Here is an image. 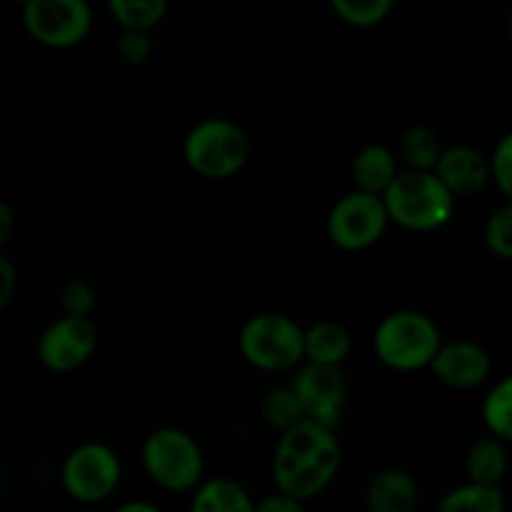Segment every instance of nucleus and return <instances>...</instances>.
<instances>
[{
  "instance_id": "1",
  "label": "nucleus",
  "mask_w": 512,
  "mask_h": 512,
  "mask_svg": "<svg viewBox=\"0 0 512 512\" xmlns=\"http://www.w3.org/2000/svg\"><path fill=\"white\" fill-rule=\"evenodd\" d=\"M390 223L410 233H433L445 228L455 215V198L433 173L400 170L383 193Z\"/></svg>"
},
{
  "instance_id": "2",
  "label": "nucleus",
  "mask_w": 512,
  "mask_h": 512,
  "mask_svg": "<svg viewBox=\"0 0 512 512\" xmlns=\"http://www.w3.org/2000/svg\"><path fill=\"white\" fill-rule=\"evenodd\" d=\"M443 345L438 323L420 310H395L378 323L373 348L380 363L398 373L428 368Z\"/></svg>"
},
{
  "instance_id": "3",
  "label": "nucleus",
  "mask_w": 512,
  "mask_h": 512,
  "mask_svg": "<svg viewBox=\"0 0 512 512\" xmlns=\"http://www.w3.org/2000/svg\"><path fill=\"white\" fill-rule=\"evenodd\" d=\"M183 160L195 175L208 180H228L250 160V138L230 118H205L185 133Z\"/></svg>"
},
{
  "instance_id": "4",
  "label": "nucleus",
  "mask_w": 512,
  "mask_h": 512,
  "mask_svg": "<svg viewBox=\"0 0 512 512\" xmlns=\"http://www.w3.org/2000/svg\"><path fill=\"white\" fill-rule=\"evenodd\" d=\"M145 475L168 493H190L205 480V455L198 440L185 430L163 425L140 448Z\"/></svg>"
},
{
  "instance_id": "5",
  "label": "nucleus",
  "mask_w": 512,
  "mask_h": 512,
  "mask_svg": "<svg viewBox=\"0 0 512 512\" xmlns=\"http://www.w3.org/2000/svg\"><path fill=\"white\" fill-rule=\"evenodd\" d=\"M243 360L263 373H288L303 365V328L290 315L255 313L238 333Z\"/></svg>"
},
{
  "instance_id": "6",
  "label": "nucleus",
  "mask_w": 512,
  "mask_h": 512,
  "mask_svg": "<svg viewBox=\"0 0 512 512\" xmlns=\"http://www.w3.org/2000/svg\"><path fill=\"white\" fill-rule=\"evenodd\" d=\"M123 480V465L110 445L90 440L80 443L65 455L60 465V485L65 495L80 505H98L118 490Z\"/></svg>"
},
{
  "instance_id": "7",
  "label": "nucleus",
  "mask_w": 512,
  "mask_h": 512,
  "mask_svg": "<svg viewBox=\"0 0 512 512\" xmlns=\"http://www.w3.org/2000/svg\"><path fill=\"white\" fill-rule=\"evenodd\" d=\"M23 28L43 48L68 50L90 35L93 10L85 0H28Z\"/></svg>"
},
{
  "instance_id": "8",
  "label": "nucleus",
  "mask_w": 512,
  "mask_h": 512,
  "mask_svg": "<svg viewBox=\"0 0 512 512\" xmlns=\"http://www.w3.org/2000/svg\"><path fill=\"white\" fill-rule=\"evenodd\" d=\"M390 220L385 213L383 198L378 195L350 190L335 200L328 213V238L335 248L345 253H360L378 243L388 230Z\"/></svg>"
},
{
  "instance_id": "9",
  "label": "nucleus",
  "mask_w": 512,
  "mask_h": 512,
  "mask_svg": "<svg viewBox=\"0 0 512 512\" xmlns=\"http://www.w3.org/2000/svg\"><path fill=\"white\" fill-rule=\"evenodd\" d=\"M290 390L298 398L303 418L328 430H338L348 408V380L340 368L303 363L290 380Z\"/></svg>"
},
{
  "instance_id": "10",
  "label": "nucleus",
  "mask_w": 512,
  "mask_h": 512,
  "mask_svg": "<svg viewBox=\"0 0 512 512\" xmlns=\"http://www.w3.org/2000/svg\"><path fill=\"white\" fill-rule=\"evenodd\" d=\"M98 348V328L90 318L53 320L38 338V360L50 373H75L93 358Z\"/></svg>"
},
{
  "instance_id": "11",
  "label": "nucleus",
  "mask_w": 512,
  "mask_h": 512,
  "mask_svg": "<svg viewBox=\"0 0 512 512\" xmlns=\"http://www.w3.org/2000/svg\"><path fill=\"white\" fill-rule=\"evenodd\" d=\"M428 370L445 388L473 390L488 383L493 373V358L475 340H453L440 345Z\"/></svg>"
},
{
  "instance_id": "12",
  "label": "nucleus",
  "mask_w": 512,
  "mask_h": 512,
  "mask_svg": "<svg viewBox=\"0 0 512 512\" xmlns=\"http://www.w3.org/2000/svg\"><path fill=\"white\" fill-rule=\"evenodd\" d=\"M273 460L323 465V468L340 470V465H343V448H340V440L335 435V430L323 428L318 423H310V420H300L298 425L280 433Z\"/></svg>"
},
{
  "instance_id": "13",
  "label": "nucleus",
  "mask_w": 512,
  "mask_h": 512,
  "mask_svg": "<svg viewBox=\"0 0 512 512\" xmlns=\"http://www.w3.org/2000/svg\"><path fill=\"white\" fill-rule=\"evenodd\" d=\"M433 175L445 185V190L453 198L478 195L490 183L488 158L480 150H475L473 145H450V148H443V153H440Z\"/></svg>"
},
{
  "instance_id": "14",
  "label": "nucleus",
  "mask_w": 512,
  "mask_h": 512,
  "mask_svg": "<svg viewBox=\"0 0 512 512\" xmlns=\"http://www.w3.org/2000/svg\"><path fill=\"white\" fill-rule=\"evenodd\" d=\"M418 480L403 468H385L370 478L365 488L368 512H418Z\"/></svg>"
},
{
  "instance_id": "15",
  "label": "nucleus",
  "mask_w": 512,
  "mask_h": 512,
  "mask_svg": "<svg viewBox=\"0 0 512 512\" xmlns=\"http://www.w3.org/2000/svg\"><path fill=\"white\" fill-rule=\"evenodd\" d=\"M353 350V335L338 320H318L303 330V363L340 368Z\"/></svg>"
},
{
  "instance_id": "16",
  "label": "nucleus",
  "mask_w": 512,
  "mask_h": 512,
  "mask_svg": "<svg viewBox=\"0 0 512 512\" xmlns=\"http://www.w3.org/2000/svg\"><path fill=\"white\" fill-rule=\"evenodd\" d=\"M400 173L398 158L388 145L370 143L355 153L353 165H350V175H353L355 190L368 195H378L383 198L385 190Z\"/></svg>"
},
{
  "instance_id": "17",
  "label": "nucleus",
  "mask_w": 512,
  "mask_h": 512,
  "mask_svg": "<svg viewBox=\"0 0 512 512\" xmlns=\"http://www.w3.org/2000/svg\"><path fill=\"white\" fill-rule=\"evenodd\" d=\"M465 473H468V483L500 488L508 475V450L503 440H495L490 435L475 440L465 455Z\"/></svg>"
},
{
  "instance_id": "18",
  "label": "nucleus",
  "mask_w": 512,
  "mask_h": 512,
  "mask_svg": "<svg viewBox=\"0 0 512 512\" xmlns=\"http://www.w3.org/2000/svg\"><path fill=\"white\" fill-rule=\"evenodd\" d=\"M190 512H255V500L233 478H210L195 488Z\"/></svg>"
},
{
  "instance_id": "19",
  "label": "nucleus",
  "mask_w": 512,
  "mask_h": 512,
  "mask_svg": "<svg viewBox=\"0 0 512 512\" xmlns=\"http://www.w3.org/2000/svg\"><path fill=\"white\" fill-rule=\"evenodd\" d=\"M440 153H443V143H440V135L433 128H428V125H410L400 135L395 158L403 160L405 170L433 173Z\"/></svg>"
},
{
  "instance_id": "20",
  "label": "nucleus",
  "mask_w": 512,
  "mask_h": 512,
  "mask_svg": "<svg viewBox=\"0 0 512 512\" xmlns=\"http://www.w3.org/2000/svg\"><path fill=\"white\" fill-rule=\"evenodd\" d=\"M435 512H505V495L500 488L465 483L445 493Z\"/></svg>"
},
{
  "instance_id": "21",
  "label": "nucleus",
  "mask_w": 512,
  "mask_h": 512,
  "mask_svg": "<svg viewBox=\"0 0 512 512\" xmlns=\"http://www.w3.org/2000/svg\"><path fill=\"white\" fill-rule=\"evenodd\" d=\"M108 10L115 23L120 25V30L150 33L163 23L168 3L165 0H110Z\"/></svg>"
},
{
  "instance_id": "22",
  "label": "nucleus",
  "mask_w": 512,
  "mask_h": 512,
  "mask_svg": "<svg viewBox=\"0 0 512 512\" xmlns=\"http://www.w3.org/2000/svg\"><path fill=\"white\" fill-rule=\"evenodd\" d=\"M480 415L490 438L508 443L512 438V378L498 380L488 390Z\"/></svg>"
},
{
  "instance_id": "23",
  "label": "nucleus",
  "mask_w": 512,
  "mask_h": 512,
  "mask_svg": "<svg viewBox=\"0 0 512 512\" xmlns=\"http://www.w3.org/2000/svg\"><path fill=\"white\" fill-rule=\"evenodd\" d=\"M330 10L350 28H378L395 10L393 0H330Z\"/></svg>"
},
{
  "instance_id": "24",
  "label": "nucleus",
  "mask_w": 512,
  "mask_h": 512,
  "mask_svg": "<svg viewBox=\"0 0 512 512\" xmlns=\"http://www.w3.org/2000/svg\"><path fill=\"white\" fill-rule=\"evenodd\" d=\"M260 415H263L265 425L278 433H285L293 425H298L303 418V410H300L298 398L290 390V385H278V388H270L263 395V403H260Z\"/></svg>"
},
{
  "instance_id": "25",
  "label": "nucleus",
  "mask_w": 512,
  "mask_h": 512,
  "mask_svg": "<svg viewBox=\"0 0 512 512\" xmlns=\"http://www.w3.org/2000/svg\"><path fill=\"white\" fill-rule=\"evenodd\" d=\"M483 243L498 260H512V205L503 203L490 213L483 228Z\"/></svg>"
},
{
  "instance_id": "26",
  "label": "nucleus",
  "mask_w": 512,
  "mask_h": 512,
  "mask_svg": "<svg viewBox=\"0 0 512 512\" xmlns=\"http://www.w3.org/2000/svg\"><path fill=\"white\" fill-rule=\"evenodd\" d=\"M60 305L68 318H90L98 305V290L88 280H68L60 293Z\"/></svg>"
},
{
  "instance_id": "27",
  "label": "nucleus",
  "mask_w": 512,
  "mask_h": 512,
  "mask_svg": "<svg viewBox=\"0 0 512 512\" xmlns=\"http://www.w3.org/2000/svg\"><path fill=\"white\" fill-rule=\"evenodd\" d=\"M490 180L503 198H512V135L505 133L488 158Z\"/></svg>"
},
{
  "instance_id": "28",
  "label": "nucleus",
  "mask_w": 512,
  "mask_h": 512,
  "mask_svg": "<svg viewBox=\"0 0 512 512\" xmlns=\"http://www.w3.org/2000/svg\"><path fill=\"white\" fill-rule=\"evenodd\" d=\"M115 53L130 68L145 65L153 55V38L150 33H130V30H120L118 43H115Z\"/></svg>"
},
{
  "instance_id": "29",
  "label": "nucleus",
  "mask_w": 512,
  "mask_h": 512,
  "mask_svg": "<svg viewBox=\"0 0 512 512\" xmlns=\"http://www.w3.org/2000/svg\"><path fill=\"white\" fill-rule=\"evenodd\" d=\"M18 290V270L5 253H0V310L8 308Z\"/></svg>"
},
{
  "instance_id": "30",
  "label": "nucleus",
  "mask_w": 512,
  "mask_h": 512,
  "mask_svg": "<svg viewBox=\"0 0 512 512\" xmlns=\"http://www.w3.org/2000/svg\"><path fill=\"white\" fill-rule=\"evenodd\" d=\"M255 512H305V505L300 500L275 490L273 495H265V498L255 500Z\"/></svg>"
},
{
  "instance_id": "31",
  "label": "nucleus",
  "mask_w": 512,
  "mask_h": 512,
  "mask_svg": "<svg viewBox=\"0 0 512 512\" xmlns=\"http://www.w3.org/2000/svg\"><path fill=\"white\" fill-rule=\"evenodd\" d=\"M15 225H18V218H15L13 205L5 198H0V253H5V245L13 240Z\"/></svg>"
},
{
  "instance_id": "32",
  "label": "nucleus",
  "mask_w": 512,
  "mask_h": 512,
  "mask_svg": "<svg viewBox=\"0 0 512 512\" xmlns=\"http://www.w3.org/2000/svg\"><path fill=\"white\" fill-rule=\"evenodd\" d=\"M113 512H165V510L158 508V505L148 503V500H130V503L118 505Z\"/></svg>"
}]
</instances>
